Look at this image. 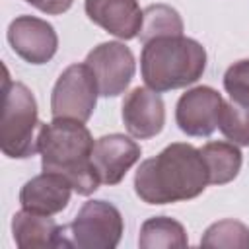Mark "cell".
I'll return each instance as SVG.
<instances>
[{
    "label": "cell",
    "mask_w": 249,
    "mask_h": 249,
    "mask_svg": "<svg viewBox=\"0 0 249 249\" xmlns=\"http://www.w3.org/2000/svg\"><path fill=\"white\" fill-rule=\"evenodd\" d=\"M208 185V169L191 144L175 142L156 158L144 160L134 175V191L148 204H169L196 198Z\"/></svg>",
    "instance_id": "6da1fadb"
},
{
    "label": "cell",
    "mask_w": 249,
    "mask_h": 249,
    "mask_svg": "<svg viewBox=\"0 0 249 249\" xmlns=\"http://www.w3.org/2000/svg\"><path fill=\"white\" fill-rule=\"evenodd\" d=\"M140 68L146 86L158 93L185 88L202 76L206 68V51L191 37H156L144 43Z\"/></svg>",
    "instance_id": "3957f363"
},
{
    "label": "cell",
    "mask_w": 249,
    "mask_h": 249,
    "mask_svg": "<svg viewBox=\"0 0 249 249\" xmlns=\"http://www.w3.org/2000/svg\"><path fill=\"white\" fill-rule=\"evenodd\" d=\"M123 121L134 138L146 140L160 134L165 124L163 99L150 88H134L123 101Z\"/></svg>",
    "instance_id": "8fae6325"
},
{
    "label": "cell",
    "mask_w": 249,
    "mask_h": 249,
    "mask_svg": "<svg viewBox=\"0 0 249 249\" xmlns=\"http://www.w3.org/2000/svg\"><path fill=\"white\" fill-rule=\"evenodd\" d=\"M222 105L224 99L216 89L198 86L179 97L175 107V121L179 128L189 136H210L218 128Z\"/></svg>",
    "instance_id": "9c48e42d"
},
{
    "label": "cell",
    "mask_w": 249,
    "mask_h": 249,
    "mask_svg": "<svg viewBox=\"0 0 249 249\" xmlns=\"http://www.w3.org/2000/svg\"><path fill=\"white\" fill-rule=\"evenodd\" d=\"M72 185L66 177L51 171H43L41 175H35L29 179L19 193L21 208L45 216H53L62 212L72 195Z\"/></svg>",
    "instance_id": "4fadbf2b"
},
{
    "label": "cell",
    "mask_w": 249,
    "mask_h": 249,
    "mask_svg": "<svg viewBox=\"0 0 249 249\" xmlns=\"http://www.w3.org/2000/svg\"><path fill=\"white\" fill-rule=\"evenodd\" d=\"M8 43L18 56L31 64L49 62L58 47L56 31L51 23L33 16H19L8 27Z\"/></svg>",
    "instance_id": "ba28073f"
},
{
    "label": "cell",
    "mask_w": 249,
    "mask_h": 249,
    "mask_svg": "<svg viewBox=\"0 0 249 249\" xmlns=\"http://www.w3.org/2000/svg\"><path fill=\"white\" fill-rule=\"evenodd\" d=\"M140 160V146L124 134H107L95 140L91 163L105 185H117Z\"/></svg>",
    "instance_id": "30bf717a"
},
{
    "label": "cell",
    "mask_w": 249,
    "mask_h": 249,
    "mask_svg": "<svg viewBox=\"0 0 249 249\" xmlns=\"http://www.w3.org/2000/svg\"><path fill=\"white\" fill-rule=\"evenodd\" d=\"M123 235V216L105 200L86 202L72 224L62 228V247L113 249Z\"/></svg>",
    "instance_id": "5b68a950"
},
{
    "label": "cell",
    "mask_w": 249,
    "mask_h": 249,
    "mask_svg": "<svg viewBox=\"0 0 249 249\" xmlns=\"http://www.w3.org/2000/svg\"><path fill=\"white\" fill-rule=\"evenodd\" d=\"M86 64L93 72L99 95L103 97H115L123 93L128 88L136 68L132 51L119 41L93 47L86 56Z\"/></svg>",
    "instance_id": "52a82bcc"
},
{
    "label": "cell",
    "mask_w": 249,
    "mask_h": 249,
    "mask_svg": "<svg viewBox=\"0 0 249 249\" xmlns=\"http://www.w3.org/2000/svg\"><path fill=\"white\" fill-rule=\"evenodd\" d=\"M200 245L226 247V249H247L249 247V228L237 220H220L204 231Z\"/></svg>",
    "instance_id": "ac0fdd59"
},
{
    "label": "cell",
    "mask_w": 249,
    "mask_h": 249,
    "mask_svg": "<svg viewBox=\"0 0 249 249\" xmlns=\"http://www.w3.org/2000/svg\"><path fill=\"white\" fill-rule=\"evenodd\" d=\"M208 169L210 185H224L237 177L241 169V152L233 142H208L200 148Z\"/></svg>",
    "instance_id": "9a60e30c"
},
{
    "label": "cell",
    "mask_w": 249,
    "mask_h": 249,
    "mask_svg": "<svg viewBox=\"0 0 249 249\" xmlns=\"http://www.w3.org/2000/svg\"><path fill=\"white\" fill-rule=\"evenodd\" d=\"M88 18L119 39H134L140 33L144 10L138 0H86Z\"/></svg>",
    "instance_id": "7c38bea8"
},
{
    "label": "cell",
    "mask_w": 249,
    "mask_h": 249,
    "mask_svg": "<svg viewBox=\"0 0 249 249\" xmlns=\"http://www.w3.org/2000/svg\"><path fill=\"white\" fill-rule=\"evenodd\" d=\"M62 228L51 216L21 208L12 218L14 241L21 249L33 247H62Z\"/></svg>",
    "instance_id": "5bb4252c"
},
{
    "label": "cell",
    "mask_w": 249,
    "mask_h": 249,
    "mask_svg": "<svg viewBox=\"0 0 249 249\" xmlns=\"http://www.w3.org/2000/svg\"><path fill=\"white\" fill-rule=\"evenodd\" d=\"M224 88L231 101L249 107V58L233 62L224 74Z\"/></svg>",
    "instance_id": "ffe728a7"
},
{
    "label": "cell",
    "mask_w": 249,
    "mask_h": 249,
    "mask_svg": "<svg viewBox=\"0 0 249 249\" xmlns=\"http://www.w3.org/2000/svg\"><path fill=\"white\" fill-rule=\"evenodd\" d=\"M93 138L82 121L53 119L39 126L37 148L43 171L66 177L78 195H91L99 187L97 171L91 163Z\"/></svg>",
    "instance_id": "7a4b0ae2"
},
{
    "label": "cell",
    "mask_w": 249,
    "mask_h": 249,
    "mask_svg": "<svg viewBox=\"0 0 249 249\" xmlns=\"http://www.w3.org/2000/svg\"><path fill=\"white\" fill-rule=\"evenodd\" d=\"M185 228L167 216H154L146 220L140 228L138 245L142 249H160V247H187Z\"/></svg>",
    "instance_id": "2e32d148"
},
{
    "label": "cell",
    "mask_w": 249,
    "mask_h": 249,
    "mask_svg": "<svg viewBox=\"0 0 249 249\" xmlns=\"http://www.w3.org/2000/svg\"><path fill=\"white\" fill-rule=\"evenodd\" d=\"M37 124V101L31 89L21 82H12L4 68L0 121V146L4 156L23 160L39 152L35 138Z\"/></svg>",
    "instance_id": "277c9868"
},
{
    "label": "cell",
    "mask_w": 249,
    "mask_h": 249,
    "mask_svg": "<svg viewBox=\"0 0 249 249\" xmlns=\"http://www.w3.org/2000/svg\"><path fill=\"white\" fill-rule=\"evenodd\" d=\"M27 4H31L33 8H37L43 14H64L70 10V6L74 4V0H25Z\"/></svg>",
    "instance_id": "44dd1931"
},
{
    "label": "cell",
    "mask_w": 249,
    "mask_h": 249,
    "mask_svg": "<svg viewBox=\"0 0 249 249\" xmlns=\"http://www.w3.org/2000/svg\"><path fill=\"white\" fill-rule=\"evenodd\" d=\"M99 88L89 66L70 64L56 80L51 95L53 119H74L86 123L97 103Z\"/></svg>",
    "instance_id": "8992f818"
},
{
    "label": "cell",
    "mask_w": 249,
    "mask_h": 249,
    "mask_svg": "<svg viewBox=\"0 0 249 249\" xmlns=\"http://www.w3.org/2000/svg\"><path fill=\"white\" fill-rule=\"evenodd\" d=\"M167 35H183V19L177 14V10H173L167 4H152L144 8L138 39L142 43H148L156 37Z\"/></svg>",
    "instance_id": "e0dca14e"
},
{
    "label": "cell",
    "mask_w": 249,
    "mask_h": 249,
    "mask_svg": "<svg viewBox=\"0 0 249 249\" xmlns=\"http://www.w3.org/2000/svg\"><path fill=\"white\" fill-rule=\"evenodd\" d=\"M218 128L233 144L249 146V107L235 101H224L218 117Z\"/></svg>",
    "instance_id": "d6986e66"
}]
</instances>
